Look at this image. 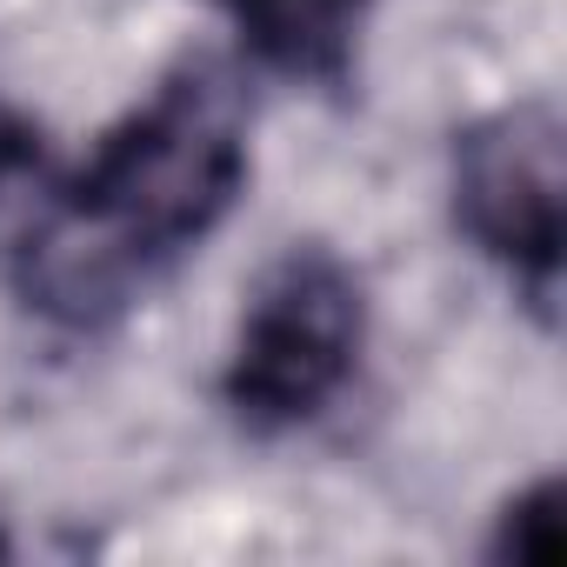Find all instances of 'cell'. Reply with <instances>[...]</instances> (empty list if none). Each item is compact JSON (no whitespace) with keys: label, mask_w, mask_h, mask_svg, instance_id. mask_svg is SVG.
Listing matches in <instances>:
<instances>
[{"label":"cell","mask_w":567,"mask_h":567,"mask_svg":"<svg viewBox=\"0 0 567 567\" xmlns=\"http://www.w3.org/2000/svg\"><path fill=\"white\" fill-rule=\"evenodd\" d=\"M240 187L247 87L194 54L48 194L14 247V288L61 328H107L234 214Z\"/></svg>","instance_id":"cell-1"},{"label":"cell","mask_w":567,"mask_h":567,"mask_svg":"<svg viewBox=\"0 0 567 567\" xmlns=\"http://www.w3.org/2000/svg\"><path fill=\"white\" fill-rule=\"evenodd\" d=\"M368 341V301H361V274L308 240L288 247L240 315L220 394L240 427L254 434H288L308 427L348 381Z\"/></svg>","instance_id":"cell-2"},{"label":"cell","mask_w":567,"mask_h":567,"mask_svg":"<svg viewBox=\"0 0 567 567\" xmlns=\"http://www.w3.org/2000/svg\"><path fill=\"white\" fill-rule=\"evenodd\" d=\"M454 220L547 308L560 280V121L540 101L501 107L454 141Z\"/></svg>","instance_id":"cell-3"},{"label":"cell","mask_w":567,"mask_h":567,"mask_svg":"<svg viewBox=\"0 0 567 567\" xmlns=\"http://www.w3.org/2000/svg\"><path fill=\"white\" fill-rule=\"evenodd\" d=\"M368 8L374 0H220L240 48L267 74L315 81V87H341L354 74Z\"/></svg>","instance_id":"cell-4"},{"label":"cell","mask_w":567,"mask_h":567,"mask_svg":"<svg viewBox=\"0 0 567 567\" xmlns=\"http://www.w3.org/2000/svg\"><path fill=\"white\" fill-rule=\"evenodd\" d=\"M494 560H534V567L560 560V487H554V481L527 487V494L501 514Z\"/></svg>","instance_id":"cell-5"},{"label":"cell","mask_w":567,"mask_h":567,"mask_svg":"<svg viewBox=\"0 0 567 567\" xmlns=\"http://www.w3.org/2000/svg\"><path fill=\"white\" fill-rule=\"evenodd\" d=\"M41 161H48V147H41V127L0 94V200H8L14 187H28L34 174H41Z\"/></svg>","instance_id":"cell-6"}]
</instances>
